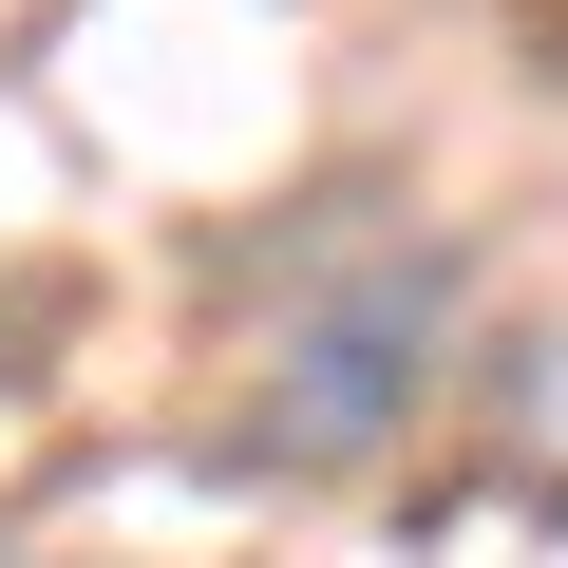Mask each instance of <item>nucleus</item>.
Instances as JSON below:
<instances>
[{"instance_id": "nucleus-1", "label": "nucleus", "mask_w": 568, "mask_h": 568, "mask_svg": "<svg viewBox=\"0 0 568 568\" xmlns=\"http://www.w3.org/2000/svg\"><path fill=\"white\" fill-rule=\"evenodd\" d=\"M455 284H474V265H455L436 227L323 265L304 304H284V342H265L227 455H246V474H361V455H398V417L455 379Z\"/></svg>"}]
</instances>
